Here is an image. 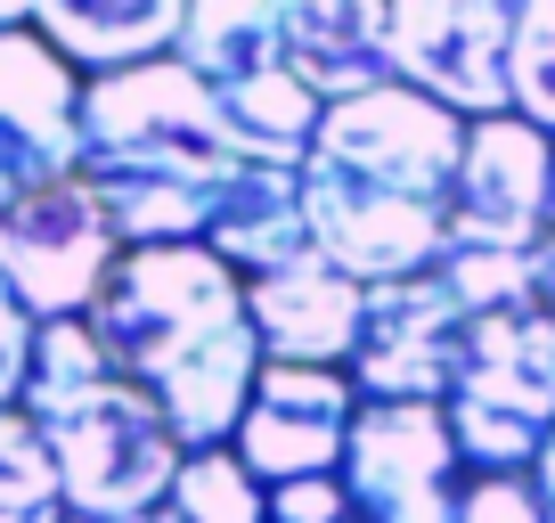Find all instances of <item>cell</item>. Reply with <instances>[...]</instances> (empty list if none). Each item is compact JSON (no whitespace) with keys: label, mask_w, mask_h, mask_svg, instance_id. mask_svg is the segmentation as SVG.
Instances as JSON below:
<instances>
[{"label":"cell","mask_w":555,"mask_h":523,"mask_svg":"<svg viewBox=\"0 0 555 523\" xmlns=\"http://www.w3.org/2000/svg\"><path fill=\"white\" fill-rule=\"evenodd\" d=\"M466 164V115L409 82L335 99L302 156V221L311 254L344 279H425L450 254V196Z\"/></svg>","instance_id":"obj_1"},{"label":"cell","mask_w":555,"mask_h":523,"mask_svg":"<svg viewBox=\"0 0 555 523\" xmlns=\"http://www.w3.org/2000/svg\"><path fill=\"white\" fill-rule=\"evenodd\" d=\"M106 368L139 384L180 434V450H221L261 377V335L245 279L212 245H122L90 303Z\"/></svg>","instance_id":"obj_2"},{"label":"cell","mask_w":555,"mask_h":523,"mask_svg":"<svg viewBox=\"0 0 555 523\" xmlns=\"http://www.w3.org/2000/svg\"><path fill=\"white\" fill-rule=\"evenodd\" d=\"M237 164L212 82L180 58L82 82V189L122 245H205Z\"/></svg>","instance_id":"obj_3"},{"label":"cell","mask_w":555,"mask_h":523,"mask_svg":"<svg viewBox=\"0 0 555 523\" xmlns=\"http://www.w3.org/2000/svg\"><path fill=\"white\" fill-rule=\"evenodd\" d=\"M17 409L34 418L41 450H50V467H57L66 515L131 523V515L172 499V474H180L189 450H180V434L164 425V409L106 368L90 319H50V328H34V360H25Z\"/></svg>","instance_id":"obj_4"},{"label":"cell","mask_w":555,"mask_h":523,"mask_svg":"<svg viewBox=\"0 0 555 523\" xmlns=\"http://www.w3.org/2000/svg\"><path fill=\"white\" fill-rule=\"evenodd\" d=\"M450 434L466 474H531L555 434V319L539 303L490 311L466 328L450 393Z\"/></svg>","instance_id":"obj_5"},{"label":"cell","mask_w":555,"mask_h":523,"mask_svg":"<svg viewBox=\"0 0 555 523\" xmlns=\"http://www.w3.org/2000/svg\"><path fill=\"white\" fill-rule=\"evenodd\" d=\"M335 474H344L360 523H457L474 483L457 458L450 409L434 401H360Z\"/></svg>","instance_id":"obj_6"},{"label":"cell","mask_w":555,"mask_h":523,"mask_svg":"<svg viewBox=\"0 0 555 523\" xmlns=\"http://www.w3.org/2000/svg\"><path fill=\"white\" fill-rule=\"evenodd\" d=\"M515 25L522 0H392V66L450 115H515Z\"/></svg>","instance_id":"obj_7"},{"label":"cell","mask_w":555,"mask_h":523,"mask_svg":"<svg viewBox=\"0 0 555 523\" xmlns=\"http://www.w3.org/2000/svg\"><path fill=\"white\" fill-rule=\"evenodd\" d=\"M122 262V238L106 229L99 196L82 189V173L34 189L17 205H0V286L50 328V319H90L106 270Z\"/></svg>","instance_id":"obj_8"},{"label":"cell","mask_w":555,"mask_h":523,"mask_svg":"<svg viewBox=\"0 0 555 523\" xmlns=\"http://www.w3.org/2000/svg\"><path fill=\"white\" fill-rule=\"evenodd\" d=\"M466 328L474 319L457 311L441 270L367 286L360 344H351V360H344L351 393H360V401H434V409H450L457 360H466Z\"/></svg>","instance_id":"obj_9"},{"label":"cell","mask_w":555,"mask_h":523,"mask_svg":"<svg viewBox=\"0 0 555 523\" xmlns=\"http://www.w3.org/2000/svg\"><path fill=\"white\" fill-rule=\"evenodd\" d=\"M555 205V140L522 115L466 123V164L450 196V254H539Z\"/></svg>","instance_id":"obj_10"},{"label":"cell","mask_w":555,"mask_h":523,"mask_svg":"<svg viewBox=\"0 0 555 523\" xmlns=\"http://www.w3.org/2000/svg\"><path fill=\"white\" fill-rule=\"evenodd\" d=\"M82 173V74L34 34H0V205Z\"/></svg>","instance_id":"obj_11"},{"label":"cell","mask_w":555,"mask_h":523,"mask_svg":"<svg viewBox=\"0 0 555 523\" xmlns=\"http://www.w3.org/2000/svg\"><path fill=\"white\" fill-rule=\"evenodd\" d=\"M351 418H360V393H351L344 368H278V360H261L254 401H245L229 450L245 458V474H254L261 490H278V483L344 467Z\"/></svg>","instance_id":"obj_12"},{"label":"cell","mask_w":555,"mask_h":523,"mask_svg":"<svg viewBox=\"0 0 555 523\" xmlns=\"http://www.w3.org/2000/svg\"><path fill=\"white\" fill-rule=\"evenodd\" d=\"M245 311H254L261 360H278V368H344L351 344H360L367 286L311 254V262H295V270L254 279L245 286Z\"/></svg>","instance_id":"obj_13"},{"label":"cell","mask_w":555,"mask_h":523,"mask_svg":"<svg viewBox=\"0 0 555 523\" xmlns=\"http://www.w3.org/2000/svg\"><path fill=\"white\" fill-rule=\"evenodd\" d=\"M286 66H295L327 106L400 82V66H392V0H295V17H286Z\"/></svg>","instance_id":"obj_14"},{"label":"cell","mask_w":555,"mask_h":523,"mask_svg":"<svg viewBox=\"0 0 555 523\" xmlns=\"http://www.w3.org/2000/svg\"><path fill=\"white\" fill-rule=\"evenodd\" d=\"M180 17H189V0H34V34L50 41L82 82L172 58Z\"/></svg>","instance_id":"obj_15"},{"label":"cell","mask_w":555,"mask_h":523,"mask_svg":"<svg viewBox=\"0 0 555 523\" xmlns=\"http://www.w3.org/2000/svg\"><path fill=\"white\" fill-rule=\"evenodd\" d=\"M205 245L237 270L245 286L270 279V270H295L311 262V221H302V180L278 173V164H237V180L212 205Z\"/></svg>","instance_id":"obj_16"},{"label":"cell","mask_w":555,"mask_h":523,"mask_svg":"<svg viewBox=\"0 0 555 523\" xmlns=\"http://www.w3.org/2000/svg\"><path fill=\"white\" fill-rule=\"evenodd\" d=\"M286 17H295V0H189L172 58L212 90L254 82V74L286 66Z\"/></svg>","instance_id":"obj_17"},{"label":"cell","mask_w":555,"mask_h":523,"mask_svg":"<svg viewBox=\"0 0 555 523\" xmlns=\"http://www.w3.org/2000/svg\"><path fill=\"white\" fill-rule=\"evenodd\" d=\"M212 99H221L229 140H237L245 164L302 173V156H311V140H319V115H327V99H319V90L302 82L295 66H270V74H254V82L212 90Z\"/></svg>","instance_id":"obj_18"},{"label":"cell","mask_w":555,"mask_h":523,"mask_svg":"<svg viewBox=\"0 0 555 523\" xmlns=\"http://www.w3.org/2000/svg\"><path fill=\"white\" fill-rule=\"evenodd\" d=\"M172 507L180 523H270V490L245 474V458L229 450H189L180 458V474H172Z\"/></svg>","instance_id":"obj_19"},{"label":"cell","mask_w":555,"mask_h":523,"mask_svg":"<svg viewBox=\"0 0 555 523\" xmlns=\"http://www.w3.org/2000/svg\"><path fill=\"white\" fill-rule=\"evenodd\" d=\"M0 523H66V490L25 409H0Z\"/></svg>","instance_id":"obj_20"},{"label":"cell","mask_w":555,"mask_h":523,"mask_svg":"<svg viewBox=\"0 0 555 523\" xmlns=\"http://www.w3.org/2000/svg\"><path fill=\"white\" fill-rule=\"evenodd\" d=\"M441 286L457 295L466 319L515 311V303H539V262L531 254H441Z\"/></svg>","instance_id":"obj_21"},{"label":"cell","mask_w":555,"mask_h":523,"mask_svg":"<svg viewBox=\"0 0 555 523\" xmlns=\"http://www.w3.org/2000/svg\"><path fill=\"white\" fill-rule=\"evenodd\" d=\"M515 115L555 140V0H522V25H515Z\"/></svg>","instance_id":"obj_22"},{"label":"cell","mask_w":555,"mask_h":523,"mask_svg":"<svg viewBox=\"0 0 555 523\" xmlns=\"http://www.w3.org/2000/svg\"><path fill=\"white\" fill-rule=\"evenodd\" d=\"M457 523H547V507H539L531 474H474Z\"/></svg>","instance_id":"obj_23"},{"label":"cell","mask_w":555,"mask_h":523,"mask_svg":"<svg viewBox=\"0 0 555 523\" xmlns=\"http://www.w3.org/2000/svg\"><path fill=\"white\" fill-rule=\"evenodd\" d=\"M270 523H351L344 474H302V483H278V490H270Z\"/></svg>","instance_id":"obj_24"},{"label":"cell","mask_w":555,"mask_h":523,"mask_svg":"<svg viewBox=\"0 0 555 523\" xmlns=\"http://www.w3.org/2000/svg\"><path fill=\"white\" fill-rule=\"evenodd\" d=\"M34 328L41 319L25 311L9 286H0V409H17V393H25V360H34Z\"/></svg>","instance_id":"obj_25"},{"label":"cell","mask_w":555,"mask_h":523,"mask_svg":"<svg viewBox=\"0 0 555 523\" xmlns=\"http://www.w3.org/2000/svg\"><path fill=\"white\" fill-rule=\"evenodd\" d=\"M531 262H539V311L555 319V205H547V238H539V254H531Z\"/></svg>","instance_id":"obj_26"},{"label":"cell","mask_w":555,"mask_h":523,"mask_svg":"<svg viewBox=\"0 0 555 523\" xmlns=\"http://www.w3.org/2000/svg\"><path fill=\"white\" fill-rule=\"evenodd\" d=\"M531 490H539V507H547V523H555V434H547V450H539V467H531Z\"/></svg>","instance_id":"obj_27"},{"label":"cell","mask_w":555,"mask_h":523,"mask_svg":"<svg viewBox=\"0 0 555 523\" xmlns=\"http://www.w3.org/2000/svg\"><path fill=\"white\" fill-rule=\"evenodd\" d=\"M17 25H34V0H0V34H17Z\"/></svg>","instance_id":"obj_28"},{"label":"cell","mask_w":555,"mask_h":523,"mask_svg":"<svg viewBox=\"0 0 555 523\" xmlns=\"http://www.w3.org/2000/svg\"><path fill=\"white\" fill-rule=\"evenodd\" d=\"M131 523H180V515H172V507H147V515H131Z\"/></svg>","instance_id":"obj_29"},{"label":"cell","mask_w":555,"mask_h":523,"mask_svg":"<svg viewBox=\"0 0 555 523\" xmlns=\"http://www.w3.org/2000/svg\"><path fill=\"white\" fill-rule=\"evenodd\" d=\"M66 523H90V515H66Z\"/></svg>","instance_id":"obj_30"},{"label":"cell","mask_w":555,"mask_h":523,"mask_svg":"<svg viewBox=\"0 0 555 523\" xmlns=\"http://www.w3.org/2000/svg\"><path fill=\"white\" fill-rule=\"evenodd\" d=\"M351 523H360V515H351Z\"/></svg>","instance_id":"obj_31"}]
</instances>
